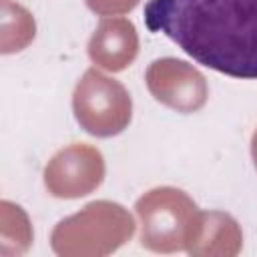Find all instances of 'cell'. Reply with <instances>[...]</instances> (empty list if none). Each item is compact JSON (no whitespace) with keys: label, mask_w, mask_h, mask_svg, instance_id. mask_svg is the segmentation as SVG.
I'll return each instance as SVG.
<instances>
[{"label":"cell","mask_w":257,"mask_h":257,"mask_svg":"<svg viewBox=\"0 0 257 257\" xmlns=\"http://www.w3.org/2000/svg\"><path fill=\"white\" fill-rule=\"evenodd\" d=\"M145 22L201 64L257 78V0H151Z\"/></svg>","instance_id":"obj_1"},{"label":"cell","mask_w":257,"mask_h":257,"mask_svg":"<svg viewBox=\"0 0 257 257\" xmlns=\"http://www.w3.org/2000/svg\"><path fill=\"white\" fill-rule=\"evenodd\" d=\"M135 209L141 221V243L149 251L191 253L201 239L205 213L181 189H151L137 201Z\"/></svg>","instance_id":"obj_2"},{"label":"cell","mask_w":257,"mask_h":257,"mask_svg":"<svg viewBox=\"0 0 257 257\" xmlns=\"http://www.w3.org/2000/svg\"><path fill=\"white\" fill-rule=\"evenodd\" d=\"M135 233L128 211L110 201L88 203L52 231V249L64 257H100L116 251Z\"/></svg>","instance_id":"obj_3"},{"label":"cell","mask_w":257,"mask_h":257,"mask_svg":"<svg viewBox=\"0 0 257 257\" xmlns=\"http://www.w3.org/2000/svg\"><path fill=\"white\" fill-rule=\"evenodd\" d=\"M72 110L76 122L88 135L106 139L128 126L133 100L118 80L98 72L96 68H88L74 88Z\"/></svg>","instance_id":"obj_4"},{"label":"cell","mask_w":257,"mask_h":257,"mask_svg":"<svg viewBox=\"0 0 257 257\" xmlns=\"http://www.w3.org/2000/svg\"><path fill=\"white\" fill-rule=\"evenodd\" d=\"M104 179V161L98 149L74 143L58 151L44 169V185L58 199H78L92 193Z\"/></svg>","instance_id":"obj_5"},{"label":"cell","mask_w":257,"mask_h":257,"mask_svg":"<svg viewBox=\"0 0 257 257\" xmlns=\"http://www.w3.org/2000/svg\"><path fill=\"white\" fill-rule=\"evenodd\" d=\"M145 80L149 92L159 102L183 114L201 110L209 96L205 76L177 58H159L151 62Z\"/></svg>","instance_id":"obj_6"},{"label":"cell","mask_w":257,"mask_h":257,"mask_svg":"<svg viewBox=\"0 0 257 257\" xmlns=\"http://www.w3.org/2000/svg\"><path fill=\"white\" fill-rule=\"evenodd\" d=\"M139 52L137 28L126 18H104L88 40L90 60L110 72L124 70Z\"/></svg>","instance_id":"obj_7"},{"label":"cell","mask_w":257,"mask_h":257,"mask_svg":"<svg viewBox=\"0 0 257 257\" xmlns=\"http://www.w3.org/2000/svg\"><path fill=\"white\" fill-rule=\"evenodd\" d=\"M241 229L237 221L221 211L205 213L203 233L191 255H237L241 249Z\"/></svg>","instance_id":"obj_8"},{"label":"cell","mask_w":257,"mask_h":257,"mask_svg":"<svg viewBox=\"0 0 257 257\" xmlns=\"http://www.w3.org/2000/svg\"><path fill=\"white\" fill-rule=\"evenodd\" d=\"M84 2L92 12H96L100 16L126 14L139 4V0H84Z\"/></svg>","instance_id":"obj_9"},{"label":"cell","mask_w":257,"mask_h":257,"mask_svg":"<svg viewBox=\"0 0 257 257\" xmlns=\"http://www.w3.org/2000/svg\"><path fill=\"white\" fill-rule=\"evenodd\" d=\"M251 155H253V163L257 167V131L253 133V139H251Z\"/></svg>","instance_id":"obj_10"}]
</instances>
